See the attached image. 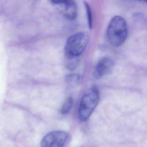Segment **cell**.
I'll list each match as a JSON object with an SVG mask.
<instances>
[{
  "label": "cell",
  "mask_w": 147,
  "mask_h": 147,
  "mask_svg": "<svg viewBox=\"0 0 147 147\" xmlns=\"http://www.w3.org/2000/svg\"><path fill=\"white\" fill-rule=\"evenodd\" d=\"M54 4L62 6L64 17L67 20H73L77 16V6L73 1H53Z\"/></svg>",
  "instance_id": "8992f818"
},
{
  "label": "cell",
  "mask_w": 147,
  "mask_h": 147,
  "mask_svg": "<svg viewBox=\"0 0 147 147\" xmlns=\"http://www.w3.org/2000/svg\"><path fill=\"white\" fill-rule=\"evenodd\" d=\"M128 28L124 19L120 16L113 17L109 23L107 29L108 41L112 46H121L127 38Z\"/></svg>",
  "instance_id": "6da1fadb"
},
{
  "label": "cell",
  "mask_w": 147,
  "mask_h": 147,
  "mask_svg": "<svg viewBox=\"0 0 147 147\" xmlns=\"http://www.w3.org/2000/svg\"><path fill=\"white\" fill-rule=\"evenodd\" d=\"M99 91L95 86L89 88L82 98L78 111V117L82 122L86 121L95 108L99 100Z\"/></svg>",
  "instance_id": "7a4b0ae2"
},
{
  "label": "cell",
  "mask_w": 147,
  "mask_h": 147,
  "mask_svg": "<svg viewBox=\"0 0 147 147\" xmlns=\"http://www.w3.org/2000/svg\"><path fill=\"white\" fill-rule=\"evenodd\" d=\"M67 57V66L70 70L74 69L77 66L78 63L77 57H71L66 56Z\"/></svg>",
  "instance_id": "9c48e42d"
},
{
  "label": "cell",
  "mask_w": 147,
  "mask_h": 147,
  "mask_svg": "<svg viewBox=\"0 0 147 147\" xmlns=\"http://www.w3.org/2000/svg\"><path fill=\"white\" fill-rule=\"evenodd\" d=\"M114 67V62L111 58L105 57L100 59L96 64L93 72L96 79H100L111 73Z\"/></svg>",
  "instance_id": "5b68a950"
},
{
  "label": "cell",
  "mask_w": 147,
  "mask_h": 147,
  "mask_svg": "<svg viewBox=\"0 0 147 147\" xmlns=\"http://www.w3.org/2000/svg\"><path fill=\"white\" fill-rule=\"evenodd\" d=\"M89 41L87 32H80L73 34L67 40L65 50L66 56L78 57L86 49Z\"/></svg>",
  "instance_id": "3957f363"
},
{
  "label": "cell",
  "mask_w": 147,
  "mask_h": 147,
  "mask_svg": "<svg viewBox=\"0 0 147 147\" xmlns=\"http://www.w3.org/2000/svg\"><path fill=\"white\" fill-rule=\"evenodd\" d=\"M69 138V134L64 131H51L42 138L41 147H63Z\"/></svg>",
  "instance_id": "277c9868"
},
{
  "label": "cell",
  "mask_w": 147,
  "mask_h": 147,
  "mask_svg": "<svg viewBox=\"0 0 147 147\" xmlns=\"http://www.w3.org/2000/svg\"><path fill=\"white\" fill-rule=\"evenodd\" d=\"M74 105V100L71 97H69L65 100L61 110V113L62 114H67L70 112Z\"/></svg>",
  "instance_id": "52a82bcc"
},
{
  "label": "cell",
  "mask_w": 147,
  "mask_h": 147,
  "mask_svg": "<svg viewBox=\"0 0 147 147\" xmlns=\"http://www.w3.org/2000/svg\"><path fill=\"white\" fill-rule=\"evenodd\" d=\"M85 7L86 10L87 16L88 23V26L90 29H92V15L91 12V8L89 4L87 2L85 1L84 2Z\"/></svg>",
  "instance_id": "30bf717a"
},
{
  "label": "cell",
  "mask_w": 147,
  "mask_h": 147,
  "mask_svg": "<svg viewBox=\"0 0 147 147\" xmlns=\"http://www.w3.org/2000/svg\"><path fill=\"white\" fill-rule=\"evenodd\" d=\"M81 80L80 76L76 74H71L66 76V81L70 84H75L80 82Z\"/></svg>",
  "instance_id": "ba28073f"
}]
</instances>
